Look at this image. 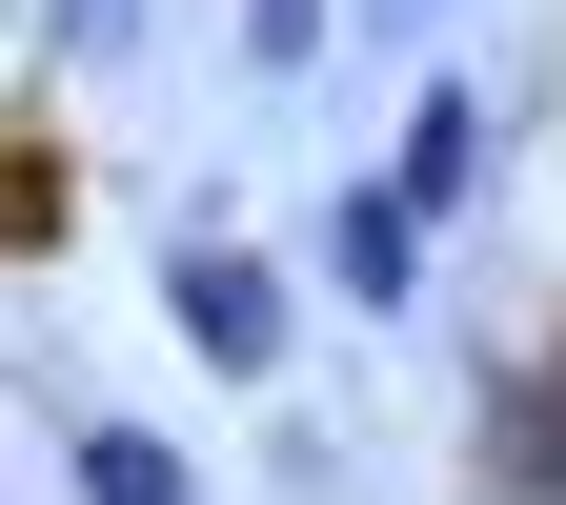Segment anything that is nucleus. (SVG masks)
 <instances>
[{"instance_id":"f257e3e1","label":"nucleus","mask_w":566,"mask_h":505,"mask_svg":"<svg viewBox=\"0 0 566 505\" xmlns=\"http://www.w3.org/2000/svg\"><path fill=\"white\" fill-rule=\"evenodd\" d=\"M304 304H324V283L263 263L243 223H163V344L202 385H283V365H304Z\"/></svg>"},{"instance_id":"f03ea898","label":"nucleus","mask_w":566,"mask_h":505,"mask_svg":"<svg viewBox=\"0 0 566 505\" xmlns=\"http://www.w3.org/2000/svg\"><path fill=\"white\" fill-rule=\"evenodd\" d=\"M304 283H324L344 324H424V304H446V223H424V202L365 162V182H344L324 223H304Z\"/></svg>"},{"instance_id":"7ed1b4c3","label":"nucleus","mask_w":566,"mask_h":505,"mask_svg":"<svg viewBox=\"0 0 566 505\" xmlns=\"http://www.w3.org/2000/svg\"><path fill=\"white\" fill-rule=\"evenodd\" d=\"M385 182L424 223H485V182H506V82H465V61H424L405 122H385Z\"/></svg>"},{"instance_id":"20e7f679","label":"nucleus","mask_w":566,"mask_h":505,"mask_svg":"<svg viewBox=\"0 0 566 505\" xmlns=\"http://www.w3.org/2000/svg\"><path fill=\"white\" fill-rule=\"evenodd\" d=\"M61 505H202V445L142 424V404H82L61 424Z\"/></svg>"},{"instance_id":"39448f33","label":"nucleus","mask_w":566,"mask_h":505,"mask_svg":"<svg viewBox=\"0 0 566 505\" xmlns=\"http://www.w3.org/2000/svg\"><path fill=\"white\" fill-rule=\"evenodd\" d=\"M223 61H243L263 102H304L324 61H344V0H223Z\"/></svg>"},{"instance_id":"423d86ee","label":"nucleus","mask_w":566,"mask_h":505,"mask_svg":"<svg viewBox=\"0 0 566 505\" xmlns=\"http://www.w3.org/2000/svg\"><path fill=\"white\" fill-rule=\"evenodd\" d=\"M142 41H163V0H41V61H61V82H122Z\"/></svg>"},{"instance_id":"0eeeda50","label":"nucleus","mask_w":566,"mask_h":505,"mask_svg":"<svg viewBox=\"0 0 566 505\" xmlns=\"http://www.w3.org/2000/svg\"><path fill=\"white\" fill-rule=\"evenodd\" d=\"M263 485H283V505H344V424L283 404V424H263Z\"/></svg>"},{"instance_id":"6e6552de","label":"nucleus","mask_w":566,"mask_h":505,"mask_svg":"<svg viewBox=\"0 0 566 505\" xmlns=\"http://www.w3.org/2000/svg\"><path fill=\"white\" fill-rule=\"evenodd\" d=\"M446 21H465V0H344V61H424Z\"/></svg>"}]
</instances>
